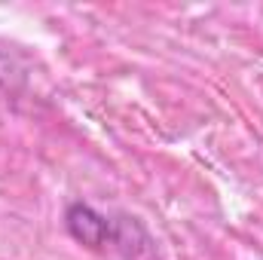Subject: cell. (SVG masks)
<instances>
[{
	"mask_svg": "<svg viewBox=\"0 0 263 260\" xmlns=\"http://www.w3.org/2000/svg\"><path fill=\"white\" fill-rule=\"evenodd\" d=\"M65 220H67L70 236H73L77 242L89 245V248H101V245H107L110 230H114V220H110V217L98 214L92 205H83V202H73V205L67 208Z\"/></svg>",
	"mask_w": 263,
	"mask_h": 260,
	"instance_id": "6da1fadb",
	"label": "cell"
}]
</instances>
